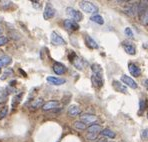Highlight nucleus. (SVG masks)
Listing matches in <instances>:
<instances>
[{
	"instance_id": "4468645a",
	"label": "nucleus",
	"mask_w": 148,
	"mask_h": 142,
	"mask_svg": "<svg viewBox=\"0 0 148 142\" xmlns=\"http://www.w3.org/2000/svg\"><path fill=\"white\" fill-rule=\"evenodd\" d=\"M91 70L93 72V75L97 76L99 78H102V76H103V70H102L101 66L99 64H96V63L92 64L91 65Z\"/></svg>"
},
{
	"instance_id": "cd10ccee",
	"label": "nucleus",
	"mask_w": 148,
	"mask_h": 142,
	"mask_svg": "<svg viewBox=\"0 0 148 142\" xmlns=\"http://www.w3.org/2000/svg\"><path fill=\"white\" fill-rule=\"evenodd\" d=\"M8 110H9L8 106H4L3 108L0 109V119H3V118H5V117L7 116Z\"/></svg>"
},
{
	"instance_id": "aec40b11",
	"label": "nucleus",
	"mask_w": 148,
	"mask_h": 142,
	"mask_svg": "<svg viewBox=\"0 0 148 142\" xmlns=\"http://www.w3.org/2000/svg\"><path fill=\"white\" fill-rule=\"evenodd\" d=\"M11 62H12V59L10 56H8V55L1 56V57H0V68L4 66H7V65H9Z\"/></svg>"
},
{
	"instance_id": "2eb2a0df",
	"label": "nucleus",
	"mask_w": 148,
	"mask_h": 142,
	"mask_svg": "<svg viewBox=\"0 0 148 142\" xmlns=\"http://www.w3.org/2000/svg\"><path fill=\"white\" fill-rule=\"evenodd\" d=\"M138 2L137 3H134L132 5H130L129 7L126 9V13L130 16H135L136 14H138Z\"/></svg>"
},
{
	"instance_id": "6ab92c4d",
	"label": "nucleus",
	"mask_w": 148,
	"mask_h": 142,
	"mask_svg": "<svg viewBox=\"0 0 148 142\" xmlns=\"http://www.w3.org/2000/svg\"><path fill=\"white\" fill-rule=\"evenodd\" d=\"M85 41H86V44L87 46L89 48H92V49H97L98 48V44H97V42L94 40V39H92L90 36L87 35L85 37Z\"/></svg>"
},
{
	"instance_id": "a211bd4d",
	"label": "nucleus",
	"mask_w": 148,
	"mask_h": 142,
	"mask_svg": "<svg viewBox=\"0 0 148 142\" xmlns=\"http://www.w3.org/2000/svg\"><path fill=\"white\" fill-rule=\"evenodd\" d=\"M8 94H9V93L7 92L6 88H4V87H0V104L5 103V102L7 101Z\"/></svg>"
},
{
	"instance_id": "4be33fe9",
	"label": "nucleus",
	"mask_w": 148,
	"mask_h": 142,
	"mask_svg": "<svg viewBox=\"0 0 148 142\" xmlns=\"http://www.w3.org/2000/svg\"><path fill=\"white\" fill-rule=\"evenodd\" d=\"M91 81H92V84L94 85L95 87H102V85H103V80H102V78H99L95 75L91 76Z\"/></svg>"
},
{
	"instance_id": "9b49d317",
	"label": "nucleus",
	"mask_w": 148,
	"mask_h": 142,
	"mask_svg": "<svg viewBox=\"0 0 148 142\" xmlns=\"http://www.w3.org/2000/svg\"><path fill=\"white\" fill-rule=\"evenodd\" d=\"M47 82L50 83L52 85H62L66 82V80L63 79V78H59V77H55V76H48L47 77Z\"/></svg>"
},
{
	"instance_id": "a878e982",
	"label": "nucleus",
	"mask_w": 148,
	"mask_h": 142,
	"mask_svg": "<svg viewBox=\"0 0 148 142\" xmlns=\"http://www.w3.org/2000/svg\"><path fill=\"white\" fill-rule=\"evenodd\" d=\"M74 127L77 128L79 130H85L86 129V124L83 123L82 121H75L74 122Z\"/></svg>"
},
{
	"instance_id": "f3484780",
	"label": "nucleus",
	"mask_w": 148,
	"mask_h": 142,
	"mask_svg": "<svg viewBox=\"0 0 148 142\" xmlns=\"http://www.w3.org/2000/svg\"><path fill=\"white\" fill-rule=\"evenodd\" d=\"M139 19L143 25H148V7L139 14Z\"/></svg>"
},
{
	"instance_id": "5701e85b",
	"label": "nucleus",
	"mask_w": 148,
	"mask_h": 142,
	"mask_svg": "<svg viewBox=\"0 0 148 142\" xmlns=\"http://www.w3.org/2000/svg\"><path fill=\"white\" fill-rule=\"evenodd\" d=\"M43 106V99L42 98H37V99H34L33 101L31 102V107L34 109L40 108V107Z\"/></svg>"
},
{
	"instance_id": "b1692460",
	"label": "nucleus",
	"mask_w": 148,
	"mask_h": 142,
	"mask_svg": "<svg viewBox=\"0 0 148 142\" xmlns=\"http://www.w3.org/2000/svg\"><path fill=\"white\" fill-rule=\"evenodd\" d=\"M90 20L92 21V22H95L97 24H100V25H102V24H104V19L102 16H100L99 14H95L93 15V16H91Z\"/></svg>"
},
{
	"instance_id": "72a5a7b5",
	"label": "nucleus",
	"mask_w": 148,
	"mask_h": 142,
	"mask_svg": "<svg viewBox=\"0 0 148 142\" xmlns=\"http://www.w3.org/2000/svg\"><path fill=\"white\" fill-rule=\"evenodd\" d=\"M142 135H143V137H148V129H145L144 131H143V133H142Z\"/></svg>"
},
{
	"instance_id": "f257e3e1",
	"label": "nucleus",
	"mask_w": 148,
	"mask_h": 142,
	"mask_svg": "<svg viewBox=\"0 0 148 142\" xmlns=\"http://www.w3.org/2000/svg\"><path fill=\"white\" fill-rule=\"evenodd\" d=\"M79 7L86 13H96L98 11V7L89 1H80Z\"/></svg>"
},
{
	"instance_id": "7c9ffc66",
	"label": "nucleus",
	"mask_w": 148,
	"mask_h": 142,
	"mask_svg": "<svg viewBox=\"0 0 148 142\" xmlns=\"http://www.w3.org/2000/svg\"><path fill=\"white\" fill-rule=\"evenodd\" d=\"M8 43V37L0 36V46H4Z\"/></svg>"
},
{
	"instance_id": "7ed1b4c3",
	"label": "nucleus",
	"mask_w": 148,
	"mask_h": 142,
	"mask_svg": "<svg viewBox=\"0 0 148 142\" xmlns=\"http://www.w3.org/2000/svg\"><path fill=\"white\" fill-rule=\"evenodd\" d=\"M55 13H56V10L54 9V7L51 5V3H46L44 12H43V17H44L45 20H48V19H51L52 17H54Z\"/></svg>"
},
{
	"instance_id": "dca6fc26",
	"label": "nucleus",
	"mask_w": 148,
	"mask_h": 142,
	"mask_svg": "<svg viewBox=\"0 0 148 142\" xmlns=\"http://www.w3.org/2000/svg\"><path fill=\"white\" fill-rule=\"evenodd\" d=\"M67 113H68L69 116L74 117V116H77V115H79L80 113H81V110H80V108L77 105H71L68 108Z\"/></svg>"
},
{
	"instance_id": "6e6552de",
	"label": "nucleus",
	"mask_w": 148,
	"mask_h": 142,
	"mask_svg": "<svg viewBox=\"0 0 148 142\" xmlns=\"http://www.w3.org/2000/svg\"><path fill=\"white\" fill-rule=\"evenodd\" d=\"M128 70H129L130 74H131L133 77H138L141 73V70L135 63H129L128 64Z\"/></svg>"
},
{
	"instance_id": "e433bc0d",
	"label": "nucleus",
	"mask_w": 148,
	"mask_h": 142,
	"mask_svg": "<svg viewBox=\"0 0 148 142\" xmlns=\"http://www.w3.org/2000/svg\"><path fill=\"white\" fill-rule=\"evenodd\" d=\"M147 118H148V112H147Z\"/></svg>"
},
{
	"instance_id": "c9c22d12",
	"label": "nucleus",
	"mask_w": 148,
	"mask_h": 142,
	"mask_svg": "<svg viewBox=\"0 0 148 142\" xmlns=\"http://www.w3.org/2000/svg\"><path fill=\"white\" fill-rule=\"evenodd\" d=\"M2 34V29H0V35Z\"/></svg>"
},
{
	"instance_id": "9d476101",
	"label": "nucleus",
	"mask_w": 148,
	"mask_h": 142,
	"mask_svg": "<svg viewBox=\"0 0 148 142\" xmlns=\"http://www.w3.org/2000/svg\"><path fill=\"white\" fill-rule=\"evenodd\" d=\"M53 71L55 72L57 75H62V74H64L65 72L67 71V68L62 63L56 62V63H54V65H53Z\"/></svg>"
},
{
	"instance_id": "c85d7f7f",
	"label": "nucleus",
	"mask_w": 148,
	"mask_h": 142,
	"mask_svg": "<svg viewBox=\"0 0 148 142\" xmlns=\"http://www.w3.org/2000/svg\"><path fill=\"white\" fill-rule=\"evenodd\" d=\"M147 107V101L145 99H140L139 100V108H140V111H144Z\"/></svg>"
},
{
	"instance_id": "423d86ee",
	"label": "nucleus",
	"mask_w": 148,
	"mask_h": 142,
	"mask_svg": "<svg viewBox=\"0 0 148 142\" xmlns=\"http://www.w3.org/2000/svg\"><path fill=\"white\" fill-rule=\"evenodd\" d=\"M63 24H64V27L68 30L76 31V30L79 29V25H78V23L74 20H71V19H66V20H64Z\"/></svg>"
},
{
	"instance_id": "bb28decb",
	"label": "nucleus",
	"mask_w": 148,
	"mask_h": 142,
	"mask_svg": "<svg viewBox=\"0 0 148 142\" xmlns=\"http://www.w3.org/2000/svg\"><path fill=\"white\" fill-rule=\"evenodd\" d=\"M13 75V70L11 68H8V69H6L5 71H4V73L2 74V76H1V80H5V79H7L9 76H12Z\"/></svg>"
},
{
	"instance_id": "20e7f679",
	"label": "nucleus",
	"mask_w": 148,
	"mask_h": 142,
	"mask_svg": "<svg viewBox=\"0 0 148 142\" xmlns=\"http://www.w3.org/2000/svg\"><path fill=\"white\" fill-rule=\"evenodd\" d=\"M51 43L53 45H56V46H59V45H65L66 44V41L57 32L53 31L51 33Z\"/></svg>"
},
{
	"instance_id": "c756f323",
	"label": "nucleus",
	"mask_w": 148,
	"mask_h": 142,
	"mask_svg": "<svg viewBox=\"0 0 148 142\" xmlns=\"http://www.w3.org/2000/svg\"><path fill=\"white\" fill-rule=\"evenodd\" d=\"M21 96H22V93H19V94H17L14 98H13V101H12V105L13 106H15V103H16V105H17V104L20 102Z\"/></svg>"
},
{
	"instance_id": "ddd939ff",
	"label": "nucleus",
	"mask_w": 148,
	"mask_h": 142,
	"mask_svg": "<svg viewBox=\"0 0 148 142\" xmlns=\"http://www.w3.org/2000/svg\"><path fill=\"white\" fill-rule=\"evenodd\" d=\"M112 84H113V87H114V89L117 91V92L127 93V88H126V86L124 84H122V83L117 81V80H113Z\"/></svg>"
},
{
	"instance_id": "f8f14e48",
	"label": "nucleus",
	"mask_w": 148,
	"mask_h": 142,
	"mask_svg": "<svg viewBox=\"0 0 148 142\" xmlns=\"http://www.w3.org/2000/svg\"><path fill=\"white\" fill-rule=\"evenodd\" d=\"M122 45H123L124 50H125L128 54H130V55H135L136 49H135V47L132 45V43L128 42V41H124L122 43Z\"/></svg>"
},
{
	"instance_id": "473e14b6",
	"label": "nucleus",
	"mask_w": 148,
	"mask_h": 142,
	"mask_svg": "<svg viewBox=\"0 0 148 142\" xmlns=\"http://www.w3.org/2000/svg\"><path fill=\"white\" fill-rule=\"evenodd\" d=\"M88 139H90V140H95V139H96V134H88Z\"/></svg>"
},
{
	"instance_id": "f03ea898",
	"label": "nucleus",
	"mask_w": 148,
	"mask_h": 142,
	"mask_svg": "<svg viewBox=\"0 0 148 142\" xmlns=\"http://www.w3.org/2000/svg\"><path fill=\"white\" fill-rule=\"evenodd\" d=\"M66 14L68 15V16H70L74 21H76V22L81 21L82 18H83L82 13L79 12L78 10L74 9V8H72V7H67L66 8Z\"/></svg>"
},
{
	"instance_id": "393cba45",
	"label": "nucleus",
	"mask_w": 148,
	"mask_h": 142,
	"mask_svg": "<svg viewBox=\"0 0 148 142\" xmlns=\"http://www.w3.org/2000/svg\"><path fill=\"white\" fill-rule=\"evenodd\" d=\"M101 134L103 136H106L108 138H114L115 137V132H113L111 129H108V128H105V129L101 130Z\"/></svg>"
},
{
	"instance_id": "0eeeda50",
	"label": "nucleus",
	"mask_w": 148,
	"mask_h": 142,
	"mask_svg": "<svg viewBox=\"0 0 148 142\" xmlns=\"http://www.w3.org/2000/svg\"><path fill=\"white\" fill-rule=\"evenodd\" d=\"M81 120L80 121H82L83 123H88V124H90V123H94V122H96L97 121V117L95 116V115H93V114H88V113H85V114H82L81 115Z\"/></svg>"
},
{
	"instance_id": "412c9836",
	"label": "nucleus",
	"mask_w": 148,
	"mask_h": 142,
	"mask_svg": "<svg viewBox=\"0 0 148 142\" xmlns=\"http://www.w3.org/2000/svg\"><path fill=\"white\" fill-rule=\"evenodd\" d=\"M87 131H88L89 134H97V133L101 131V126L98 125V124H91L87 128Z\"/></svg>"
},
{
	"instance_id": "1a4fd4ad",
	"label": "nucleus",
	"mask_w": 148,
	"mask_h": 142,
	"mask_svg": "<svg viewBox=\"0 0 148 142\" xmlns=\"http://www.w3.org/2000/svg\"><path fill=\"white\" fill-rule=\"evenodd\" d=\"M58 106H59V102L56 101V100H51V101H48L45 104H43L42 109L44 111H49V110H53V109L57 108Z\"/></svg>"
},
{
	"instance_id": "f704fd0d",
	"label": "nucleus",
	"mask_w": 148,
	"mask_h": 142,
	"mask_svg": "<svg viewBox=\"0 0 148 142\" xmlns=\"http://www.w3.org/2000/svg\"><path fill=\"white\" fill-rule=\"evenodd\" d=\"M143 84H144V86L148 88V79H145L144 81H143Z\"/></svg>"
},
{
	"instance_id": "39448f33",
	"label": "nucleus",
	"mask_w": 148,
	"mask_h": 142,
	"mask_svg": "<svg viewBox=\"0 0 148 142\" xmlns=\"http://www.w3.org/2000/svg\"><path fill=\"white\" fill-rule=\"evenodd\" d=\"M121 81H122L125 85L129 86L130 88H132V89H136L137 87H138L137 83L134 81L131 77H129V76H127V75H122V76H121Z\"/></svg>"
},
{
	"instance_id": "2f4dec72",
	"label": "nucleus",
	"mask_w": 148,
	"mask_h": 142,
	"mask_svg": "<svg viewBox=\"0 0 148 142\" xmlns=\"http://www.w3.org/2000/svg\"><path fill=\"white\" fill-rule=\"evenodd\" d=\"M125 34L127 35L128 37H133V32H132V30L130 29L129 27H127V28H125Z\"/></svg>"
}]
</instances>
